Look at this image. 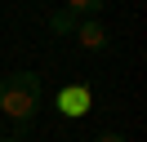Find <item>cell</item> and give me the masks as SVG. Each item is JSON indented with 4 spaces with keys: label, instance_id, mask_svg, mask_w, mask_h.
<instances>
[{
    "label": "cell",
    "instance_id": "cell-2",
    "mask_svg": "<svg viewBox=\"0 0 147 142\" xmlns=\"http://www.w3.org/2000/svg\"><path fill=\"white\" fill-rule=\"evenodd\" d=\"M71 36H76V44H80V49H89V53H102V49L111 44V31L98 22V18H80Z\"/></svg>",
    "mask_w": 147,
    "mask_h": 142
},
{
    "label": "cell",
    "instance_id": "cell-7",
    "mask_svg": "<svg viewBox=\"0 0 147 142\" xmlns=\"http://www.w3.org/2000/svg\"><path fill=\"white\" fill-rule=\"evenodd\" d=\"M0 142H22V138H13V133H0Z\"/></svg>",
    "mask_w": 147,
    "mask_h": 142
},
{
    "label": "cell",
    "instance_id": "cell-1",
    "mask_svg": "<svg viewBox=\"0 0 147 142\" xmlns=\"http://www.w3.org/2000/svg\"><path fill=\"white\" fill-rule=\"evenodd\" d=\"M45 102V84L36 71H9L0 80V115H9L13 129H27Z\"/></svg>",
    "mask_w": 147,
    "mask_h": 142
},
{
    "label": "cell",
    "instance_id": "cell-5",
    "mask_svg": "<svg viewBox=\"0 0 147 142\" xmlns=\"http://www.w3.org/2000/svg\"><path fill=\"white\" fill-rule=\"evenodd\" d=\"M102 5H107V0H67V5H63V9H71V13H76V18H94V13H98V9H102Z\"/></svg>",
    "mask_w": 147,
    "mask_h": 142
},
{
    "label": "cell",
    "instance_id": "cell-3",
    "mask_svg": "<svg viewBox=\"0 0 147 142\" xmlns=\"http://www.w3.org/2000/svg\"><path fill=\"white\" fill-rule=\"evenodd\" d=\"M89 102H94V98H89V84H67L63 93H58V111H63V115H85Z\"/></svg>",
    "mask_w": 147,
    "mask_h": 142
},
{
    "label": "cell",
    "instance_id": "cell-8",
    "mask_svg": "<svg viewBox=\"0 0 147 142\" xmlns=\"http://www.w3.org/2000/svg\"><path fill=\"white\" fill-rule=\"evenodd\" d=\"M0 133H5V129H0Z\"/></svg>",
    "mask_w": 147,
    "mask_h": 142
},
{
    "label": "cell",
    "instance_id": "cell-6",
    "mask_svg": "<svg viewBox=\"0 0 147 142\" xmlns=\"http://www.w3.org/2000/svg\"><path fill=\"white\" fill-rule=\"evenodd\" d=\"M94 142H125V138H120V133H98Z\"/></svg>",
    "mask_w": 147,
    "mask_h": 142
},
{
    "label": "cell",
    "instance_id": "cell-4",
    "mask_svg": "<svg viewBox=\"0 0 147 142\" xmlns=\"http://www.w3.org/2000/svg\"><path fill=\"white\" fill-rule=\"evenodd\" d=\"M76 22H80V18H76L71 9H54V13H49V31H58V36H71Z\"/></svg>",
    "mask_w": 147,
    "mask_h": 142
}]
</instances>
